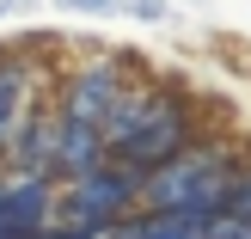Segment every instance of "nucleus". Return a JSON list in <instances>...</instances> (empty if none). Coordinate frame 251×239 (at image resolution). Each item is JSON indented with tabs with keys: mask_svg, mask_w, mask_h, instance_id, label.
Wrapping results in <instances>:
<instances>
[{
	"mask_svg": "<svg viewBox=\"0 0 251 239\" xmlns=\"http://www.w3.org/2000/svg\"><path fill=\"white\" fill-rule=\"evenodd\" d=\"M233 166H239V147H233V141L196 135L184 154H172L166 166L147 172L141 209H178V215H202V221H215L221 203H227Z\"/></svg>",
	"mask_w": 251,
	"mask_h": 239,
	"instance_id": "f257e3e1",
	"label": "nucleus"
},
{
	"mask_svg": "<svg viewBox=\"0 0 251 239\" xmlns=\"http://www.w3.org/2000/svg\"><path fill=\"white\" fill-rule=\"evenodd\" d=\"M141 190H147V172L110 154L104 166H92L86 178L55 184V221L92 227L98 239H104V227H110V221H123L129 209H141Z\"/></svg>",
	"mask_w": 251,
	"mask_h": 239,
	"instance_id": "f03ea898",
	"label": "nucleus"
},
{
	"mask_svg": "<svg viewBox=\"0 0 251 239\" xmlns=\"http://www.w3.org/2000/svg\"><path fill=\"white\" fill-rule=\"evenodd\" d=\"M135 80L129 55H92V61H74L68 74H61L55 86V110H68V117L80 123H104L110 105L123 98V86Z\"/></svg>",
	"mask_w": 251,
	"mask_h": 239,
	"instance_id": "7ed1b4c3",
	"label": "nucleus"
},
{
	"mask_svg": "<svg viewBox=\"0 0 251 239\" xmlns=\"http://www.w3.org/2000/svg\"><path fill=\"white\" fill-rule=\"evenodd\" d=\"M202 135V123H196V105L172 86V98L153 110V117L141 123V129L129 135V141L117 147V159H129V166H141V172H153V166H166L172 154H184V147Z\"/></svg>",
	"mask_w": 251,
	"mask_h": 239,
	"instance_id": "20e7f679",
	"label": "nucleus"
},
{
	"mask_svg": "<svg viewBox=\"0 0 251 239\" xmlns=\"http://www.w3.org/2000/svg\"><path fill=\"white\" fill-rule=\"evenodd\" d=\"M49 221H55V178L6 172L0 178V239H43Z\"/></svg>",
	"mask_w": 251,
	"mask_h": 239,
	"instance_id": "39448f33",
	"label": "nucleus"
},
{
	"mask_svg": "<svg viewBox=\"0 0 251 239\" xmlns=\"http://www.w3.org/2000/svg\"><path fill=\"white\" fill-rule=\"evenodd\" d=\"M110 159V141L98 123H80L68 117V110H55V123H49V178L68 184V178H86L92 166H104Z\"/></svg>",
	"mask_w": 251,
	"mask_h": 239,
	"instance_id": "423d86ee",
	"label": "nucleus"
},
{
	"mask_svg": "<svg viewBox=\"0 0 251 239\" xmlns=\"http://www.w3.org/2000/svg\"><path fill=\"white\" fill-rule=\"evenodd\" d=\"M37 105H49L37 61H25L19 49H0V154L12 147V135L25 129V117H31Z\"/></svg>",
	"mask_w": 251,
	"mask_h": 239,
	"instance_id": "0eeeda50",
	"label": "nucleus"
},
{
	"mask_svg": "<svg viewBox=\"0 0 251 239\" xmlns=\"http://www.w3.org/2000/svg\"><path fill=\"white\" fill-rule=\"evenodd\" d=\"M49 123H55V105H37L25 117V129L12 135V147L0 154V166L25 172V178H49Z\"/></svg>",
	"mask_w": 251,
	"mask_h": 239,
	"instance_id": "6e6552de",
	"label": "nucleus"
},
{
	"mask_svg": "<svg viewBox=\"0 0 251 239\" xmlns=\"http://www.w3.org/2000/svg\"><path fill=\"white\" fill-rule=\"evenodd\" d=\"M227 221H251V159L233 166V184H227V203H221Z\"/></svg>",
	"mask_w": 251,
	"mask_h": 239,
	"instance_id": "1a4fd4ad",
	"label": "nucleus"
},
{
	"mask_svg": "<svg viewBox=\"0 0 251 239\" xmlns=\"http://www.w3.org/2000/svg\"><path fill=\"white\" fill-rule=\"evenodd\" d=\"M208 239H251V221H208Z\"/></svg>",
	"mask_w": 251,
	"mask_h": 239,
	"instance_id": "9d476101",
	"label": "nucleus"
},
{
	"mask_svg": "<svg viewBox=\"0 0 251 239\" xmlns=\"http://www.w3.org/2000/svg\"><path fill=\"white\" fill-rule=\"evenodd\" d=\"M68 6H80V12H98V6H110V0H68Z\"/></svg>",
	"mask_w": 251,
	"mask_h": 239,
	"instance_id": "9b49d317",
	"label": "nucleus"
}]
</instances>
